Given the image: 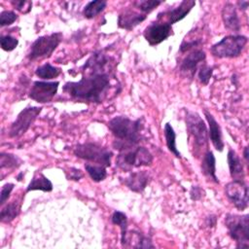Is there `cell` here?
Returning <instances> with one entry per match:
<instances>
[{
    "instance_id": "cell-17",
    "label": "cell",
    "mask_w": 249,
    "mask_h": 249,
    "mask_svg": "<svg viewBox=\"0 0 249 249\" xmlns=\"http://www.w3.org/2000/svg\"><path fill=\"white\" fill-rule=\"evenodd\" d=\"M147 16L132 9L124 10L118 17V26L122 29L131 30L146 19Z\"/></svg>"
},
{
    "instance_id": "cell-40",
    "label": "cell",
    "mask_w": 249,
    "mask_h": 249,
    "mask_svg": "<svg viewBox=\"0 0 249 249\" xmlns=\"http://www.w3.org/2000/svg\"><path fill=\"white\" fill-rule=\"evenodd\" d=\"M213 219H216V217L215 216H213V215H211V216H209L208 218H206V221H207V226H209V227H213V226H215V224H216V221H213L212 222V220Z\"/></svg>"
},
{
    "instance_id": "cell-12",
    "label": "cell",
    "mask_w": 249,
    "mask_h": 249,
    "mask_svg": "<svg viewBox=\"0 0 249 249\" xmlns=\"http://www.w3.org/2000/svg\"><path fill=\"white\" fill-rule=\"evenodd\" d=\"M172 34V25L164 21L151 22L143 31L145 40L151 45L156 46L165 41Z\"/></svg>"
},
{
    "instance_id": "cell-16",
    "label": "cell",
    "mask_w": 249,
    "mask_h": 249,
    "mask_svg": "<svg viewBox=\"0 0 249 249\" xmlns=\"http://www.w3.org/2000/svg\"><path fill=\"white\" fill-rule=\"evenodd\" d=\"M203 114L208 123V127H209L208 136L211 140V143L217 151L222 152L224 150L225 144L223 141V134H222L221 126L210 112H208L207 110H204Z\"/></svg>"
},
{
    "instance_id": "cell-27",
    "label": "cell",
    "mask_w": 249,
    "mask_h": 249,
    "mask_svg": "<svg viewBox=\"0 0 249 249\" xmlns=\"http://www.w3.org/2000/svg\"><path fill=\"white\" fill-rule=\"evenodd\" d=\"M111 221L114 225L119 226L121 230V244L123 246L125 240L126 232H127V217L124 212L116 210L112 214Z\"/></svg>"
},
{
    "instance_id": "cell-35",
    "label": "cell",
    "mask_w": 249,
    "mask_h": 249,
    "mask_svg": "<svg viewBox=\"0 0 249 249\" xmlns=\"http://www.w3.org/2000/svg\"><path fill=\"white\" fill-rule=\"evenodd\" d=\"M12 6L19 11L22 14H27L32 9V2L31 1H25V0H12L11 1Z\"/></svg>"
},
{
    "instance_id": "cell-7",
    "label": "cell",
    "mask_w": 249,
    "mask_h": 249,
    "mask_svg": "<svg viewBox=\"0 0 249 249\" xmlns=\"http://www.w3.org/2000/svg\"><path fill=\"white\" fill-rule=\"evenodd\" d=\"M63 35L61 32H54L50 35L38 37L31 45L27 57L29 60L49 57L58 47Z\"/></svg>"
},
{
    "instance_id": "cell-18",
    "label": "cell",
    "mask_w": 249,
    "mask_h": 249,
    "mask_svg": "<svg viewBox=\"0 0 249 249\" xmlns=\"http://www.w3.org/2000/svg\"><path fill=\"white\" fill-rule=\"evenodd\" d=\"M221 16H222L224 26L227 29L231 30L233 32H238L240 30V27H241L240 19L237 15L236 8L232 3L227 2L224 4L222 8Z\"/></svg>"
},
{
    "instance_id": "cell-10",
    "label": "cell",
    "mask_w": 249,
    "mask_h": 249,
    "mask_svg": "<svg viewBox=\"0 0 249 249\" xmlns=\"http://www.w3.org/2000/svg\"><path fill=\"white\" fill-rule=\"evenodd\" d=\"M225 196L239 211L247 209L249 204L248 187L244 181L232 180L225 186Z\"/></svg>"
},
{
    "instance_id": "cell-2",
    "label": "cell",
    "mask_w": 249,
    "mask_h": 249,
    "mask_svg": "<svg viewBox=\"0 0 249 249\" xmlns=\"http://www.w3.org/2000/svg\"><path fill=\"white\" fill-rule=\"evenodd\" d=\"M108 127L115 137L113 146L119 151L137 146L141 142L144 127L142 119L131 120L118 116L109 121Z\"/></svg>"
},
{
    "instance_id": "cell-23",
    "label": "cell",
    "mask_w": 249,
    "mask_h": 249,
    "mask_svg": "<svg viewBox=\"0 0 249 249\" xmlns=\"http://www.w3.org/2000/svg\"><path fill=\"white\" fill-rule=\"evenodd\" d=\"M20 212V202L18 200H13L7 204L2 205L0 212V221L1 223H11L16 219Z\"/></svg>"
},
{
    "instance_id": "cell-33",
    "label": "cell",
    "mask_w": 249,
    "mask_h": 249,
    "mask_svg": "<svg viewBox=\"0 0 249 249\" xmlns=\"http://www.w3.org/2000/svg\"><path fill=\"white\" fill-rule=\"evenodd\" d=\"M18 18V15L14 11H2L0 14V26L11 25Z\"/></svg>"
},
{
    "instance_id": "cell-13",
    "label": "cell",
    "mask_w": 249,
    "mask_h": 249,
    "mask_svg": "<svg viewBox=\"0 0 249 249\" xmlns=\"http://www.w3.org/2000/svg\"><path fill=\"white\" fill-rule=\"evenodd\" d=\"M206 58V53L201 49H194L181 61L179 71L182 76L193 79L197 71L198 66Z\"/></svg>"
},
{
    "instance_id": "cell-14",
    "label": "cell",
    "mask_w": 249,
    "mask_h": 249,
    "mask_svg": "<svg viewBox=\"0 0 249 249\" xmlns=\"http://www.w3.org/2000/svg\"><path fill=\"white\" fill-rule=\"evenodd\" d=\"M195 5L196 1L194 0H183L176 8L160 13L157 17V20L164 21L172 25L173 23L183 19L195 7Z\"/></svg>"
},
{
    "instance_id": "cell-36",
    "label": "cell",
    "mask_w": 249,
    "mask_h": 249,
    "mask_svg": "<svg viewBox=\"0 0 249 249\" xmlns=\"http://www.w3.org/2000/svg\"><path fill=\"white\" fill-rule=\"evenodd\" d=\"M64 173L67 180H71V181H79L84 176L82 170L76 167H69L68 169L64 170Z\"/></svg>"
},
{
    "instance_id": "cell-39",
    "label": "cell",
    "mask_w": 249,
    "mask_h": 249,
    "mask_svg": "<svg viewBox=\"0 0 249 249\" xmlns=\"http://www.w3.org/2000/svg\"><path fill=\"white\" fill-rule=\"evenodd\" d=\"M236 4H237L238 8H239L241 11H246L247 8H248V6H249V2H248V1H242V0H241V1H237Z\"/></svg>"
},
{
    "instance_id": "cell-30",
    "label": "cell",
    "mask_w": 249,
    "mask_h": 249,
    "mask_svg": "<svg viewBox=\"0 0 249 249\" xmlns=\"http://www.w3.org/2000/svg\"><path fill=\"white\" fill-rule=\"evenodd\" d=\"M162 3V1L158 0H141V1H135L133 2V5L141 11L142 14H149L154 9H156L158 6H160Z\"/></svg>"
},
{
    "instance_id": "cell-25",
    "label": "cell",
    "mask_w": 249,
    "mask_h": 249,
    "mask_svg": "<svg viewBox=\"0 0 249 249\" xmlns=\"http://www.w3.org/2000/svg\"><path fill=\"white\" fill-rule=\"evenodd\" d=\"M164 137H165V143L166 147L176 158H181V153L178 151L176 147V133L172 127V125L169 123H166L164 124Z\"/></svg>"
},
{
    "instance_id": "cell-41",
    "label": "cell",
    "mask_w": 249,
    "mask_h": 249,
    "mask_svg": "<svg viewBox=\"0 0 249 249\" xmlns=\"http://www.w3.org/2000/svg\"><path fill=\"white\" fill-rule=\"evenodd\" d=\"M243 159L245 160V162L248 163V160H249V155H248V147H244V150H243Z\"/></svg>"
},
{
    "instance_id": "cell-11",
    "label": "cell",
    "mask_w": 249,
    "mask_h": 249,
    "mask_svg": "<svg viewBox=\"0 0 249 249\" xmlns=\"http://www.w3.org/2000/svg\"><path fill=\"white\" fill-rule=\"evenodd\" d=\"M58 86V81H35L32 84L28 96L38 103L51 102L57 93Z\"/></svg>"
},
{
    "instance_id": "cell-22",
    "label": "cell",
    "mask_w": 249,
    "mask_h": 249,
    "mask_svg": "<svg viewBox=\"0 0 249 249\" xmlns=\"http://www.w3.org/2000/svg\"><path fill=\"white\" fill-rule=\"evenodd\" d=\"M31 191H42V192H52L53 184L52 182L39 170H36L33 177L26 188V193Z\"/></svg>"
},
{
    "instance_id": "cell-38",
    "label": "cell",
    "mask_w": 249,
    "mask_h": 249,
    "mask_svg": "<svg viewBox=\"0 0 249 249\" xmlns=\"http://www.w3.org/2000/svg\"><path fill=\"white\" fill-rule=\"evenodd\" d=\"M204 196V191L199 186H192L190 191V197L192 200L196 201L202 198Z\"/></svg>"
},
{
    "instance_id": "cell-21",
    "label": "cell",
    "mask_w": 249,
    "mask_h": 249,
    "mask_svg": "<svg viewBox=\"0 0 249 249\" xmlns=\"http://www.w3.org/2000/svg\"><path fill=\"white\" fill-rule=\"evenodd\" d=\"M200 168L201 173L206 177V179L219 184L218 177L216 176V159L212 151L207 150L203 155Z\"/></svg>"
},
{
    "instance_id": "cell-42",
    "label": "cell",
    "mask_w": 249,
    "mask_h": 249,
    "mask_svg": "<svg viewBox=\"0 0 249 249\" xmlns=\"http://www.w3.org/2000/svg\"><path fill=\"white\" fill-rule=\"evenodd\" d=\"M23 175V173L22 172H20L18 175V177H17V179H18V181H21V176Z\"/></svg>"
},
{
    "instance_id": "cell-19",
    "label": "cell",
    "mask_w": 249,
    "mask_h": 249,
    "mask_svg": "<svg viewBox=\"0 0 249 249\" xmlns=\"http://www.w3.org/2000/svg\"><path fill=\"white\" fill-rule=\"evenodd\" d=\"M228 165L232 180L244 181L245 173L243 162L236 152L232 149H230L228 152Z\"/></svg>"
},
{
    "instance_id": "cell-26",
    "label": "cell",
    "mask_w": 249,
    "mask_h": 249,
    "mask_svg": "<svg viewBox=\"0 0 249 249\" xmlns=\"http://www.w3.org/2000/svg\"><path fill=\"white\" fill-rule=\"evenodd\" d=\"M61 73V69L58 67H55L50 63H45L43 65H40L36 68L35 74L37 77L47 81L56 78Z\"/></svg>"
},
{
    "instance_id": "cell-9",
    "label": "cell",
    "mask_w": 249,
    "mask_h": 249,
    "mask_svg": "<svg viewBox=\"0 0 249 249\" xmlns=\"http://www.w3.org/2000/svg\"><path fill=\"white\" fill-rule=\"evenodd\" d=\"M41 111L42 107L35 106L26 107L21 110L17 116V119L12 123L10 126L9 137L17 138L23 135L28 130L33 122L36 120V118L39 116Z\"/></svg>"
},
{
    "instance_id": "cell-3",
    "label": "cell",
    "mask_w": 249,
    "mask_h": 249,
    "mask_svg": "<svg viewBox=\"0 0 249 249\" xmlns=\"http://www.w3.org/2000/svg\"><path fill=\"white\" fill-rule=\"evenodd\" d=\"M153 155L142 146H134L120 151L116 159V165L124 171H130L132 168L151 165Z\"/></svg>"
},
{
    "instance_id": "cell-34",
    "label": "cell",
    "mask_w": 249,
    "mask_h": 249,
    "mask_svg": "<svg viewBox=\"0 0 249 249\" xmlns=\"http://www.w3.org/2000/svg\"><path fill=\"white\" fill-rule=\"evenodd\" d=\"M202 43L201 39L200 38H196V39H187L185 38L183 40V42L181 43L180 45V48H179V52L180 53H186V52H189L191 50H194L196 47H197L198 45H200Z\"/></svg>"
},
{
    "instance_id": "cell-37",
    "label": "cell",
    "mask_w": 249,
    "mask_h": 249,
    "mask_svg": "<svg viewBox=\"0 0 249 249\" xmlns=\"http://www.w3.org/2000/svg\"><path fill=\"white\" fill-rule=\"evenodd\" d=\"M15 185L13 183H6L5 185L2 186L1 189V198H0V204L1 206L4 205L6 203V201L8 200V198L10 197V195L12 193V191L14 190Z\"/></svg>"
},
{
    "instance_id": "cell-15",
    "label": "cell",
    "mask_w": 249,
    "mask_h": 249,
    "mask_svg": "<svg viewBox=\"0 0 249 249\" xmlns=\"http://www.w3.org/2000/svg\"><path fill=\"white\" fill-rule=\"evenodd\" d=\"M150 180V176L147 171L141 170V171H134L130 172L125 178H124L123 184L129 189L130 191L134 193H142Z\"/></svg>"
},
{
    "instance_id": "cell-6",
    "label": "cell",
    "mask_w": 249,
    "mask_h": 249,
    "mask_svg": "<svg viewBox=\"0 0 249 249\" xmlns=\"http://www.w3.org/2000/svg\"><path fill=\"white\" fill-rule=\"evenodd\" d=\"M74 155L82 160L108 167L111 165L113 153L109 149L92 142L78 144L73 151Z\"/></svg>"
},
{
    "instance_id": "cell-24",
    "label": "cell",
    "mask_w": 249,
    "mask_h": 249,
    "mask_svg": "<svg viewBox=\"0 0 249 249\" xmlns=\"http://www.w3.org/2000/svg\"><path fill=\"white\" fill-rule=\"evenodd\" d=\"M107 6V1L104 0H93L88 2V4L84 7L83 15L86 18L91 19L98 16Z\"/></svg>"
},
{
    "instance_id": "cell-31",
    "label": "cell",
    "mask_w": 249,
    "mask_h": 249,
    "mask_svg": "<svg viewBox=\"0 0 249 249\" xmlns=\"http://www.w3.org/2000/svg\"><path fill=\"white\" fill-rule=\"evenodd\" d=\"M197 78H198V81L206 86L208 85L209 81H210V78L212 77V74H213V67L212 66H209L208 64L206 63H201L198 68H197Z\"/></svg>"
},
{
    "instance_id": "cell-4",
    "label": "cell",
    "mask_w": 249,
    "mask_h": 249,
    "mask_svg": "<svg viewBox=\"0 0 249 249\" xmlns=\"http://www.w3.org/2000/svg\"><path fill=\"white\" fill-rule=\"evenodd\" d=\"M225 225L230 237L235 241L236 248L249 247V215L228 213L225 216Z\"/></svg>"
},
{
    "instance_id": "cell-32",
    "label": "cell",
    "mask_w": 249,
    "mask_h": 249,
    "mask_svg": "<svg viewBox=\"0 0 249 249\" xmlns=\"http://www.w3.org/2000/svg\"><path fill=\"white\" fill-rule=\"evenodd\" d=\"M0 45L3 51L12 52L18 45V40L11 35H2L0 38Z\"/></svg>"
},
{
    "instance_id": "cell-1",
    "label": "cell",
    "mask_w": 249,
    "mask_h": 249,
    "mask_svg": "<svg viewBox=\"0 0 249 249\" xmlns=\"http://www.w3.org/2000/svg\"><path fill=\"white\" fill-rule=\"evenodd\" d=\"M112 77V72L83 73L78 82L65 83L62 90L79 101L101 103L109 93Z\"/></svg>"
},
{
    "instance_id": "cell-5",
    "label": "cell",
    "mask_w": 249,
    "mask_h": 249,
    "mask_svg": "<svg viewBox=\"0 0 249 249\" xmlns=\"http://www.w3.org/2000/svg\"><path fill=\"white\" fill-rule=\"evenodd\" d=\"M248 39L244 35H228L210 48L211 54L217 58H234L241 54Z\"/></svg>"
},
{
    "instance_id": "cell-29",
    "label": "cell",
    "mask_w": 249,
    "mask_h": 249,
    "mask_svg": "<svg viewBox=\"0 0 249 249\" xmlns=\"http://www.w3.org/2000/svg\"><path fill=\"white\" fill-rule=\"evenodd\" d=\"M21 164V160H19L18 157L9 154V153H4L1 152L0 154V168L3 171L4 169H9V170H14L18 168Z\"/></svg>"
},
{
    "instance_id": "cell-28",
    "label": "cell",
    "mask_w": 249,
    "mask_h": 249,
    "mask_svg": "<svg viewBox=\"0 0 249 249\" xmlns=\"http://www.w3.org/2000/svg\"><path fill=\"white\" fill-rule=\"evenodd\" d=\"M85 169L93 182H101L107 177L106 167L99 164L85 163Z\"/></svg>"
},
{
    "instance_id": "cell-20",
    "label": "cell",
    "mask_w": 249,
    "mask_h": 249,
    "mask_svg": "<svg viewBox=\"0 0 249 249\" xmlns=\"http://www.w3.org/2000/svg\"><path fill=\"white\" fill-rule=\"evenodd\" d=\"M122 247H132V248H154L150 237H147L136 231H130L126 232L124 243Z\"/></svg>"
},
{
    "instance_id": "cell-8",
    "label": "cell",
    "mask_w": 249,
    "mask_h": 249,
    "mask_svg": "<svg viewBox=\"0 0 249 249\" xmlns=\"http://www.w3.org/2000/svg\"><path fill=\"white\" fill-rule=\"evenodd\" d=\"M185 123L188 133L194 141V147L199 149L206 146L208 142V131L201 117L196 112L186 110Z\"/></svg>"
}]
</instances>
